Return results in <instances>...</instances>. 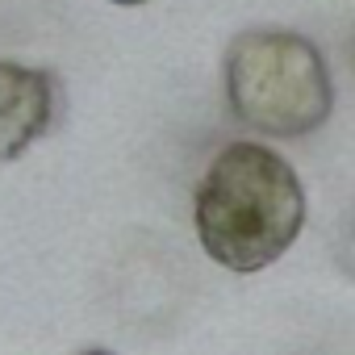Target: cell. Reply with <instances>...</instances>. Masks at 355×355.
Wrapping results in <instances>:
<instances>
[{
	"label": "cell",
	"instance_id": "cell-1",
	"mask_svg": "<svg viewBox=\"0 0 355 355\" xmlns=\"http://www.w3.org/2000/svg\"><path fill=\"white\" fill-rule=\"evenodd\" d=\"M193 226L214 263L251 276L297 243L305 226V189L284 155L239 138L205 167L193 197Z\"/></svg>",
	"mask_w": 355,
	"mask_h": 355
},
{
	"label": "cell",
	"instance_id": "cell-2",
	"mask_svg": "<svg viewBox=\"0 0 355 355\" xmlns=\"http://www.w3.org/2000/svg\"><path fill=\"white\" fill-rule=\"evenodd\" d=\"M226 101L239 121L272 138H305L326 125L334 88L322 51L293 30H251L226 51Z\"/></svg>",
	"mask_w": 355,
	"mask_h": 355
},
{
	"label": "cell",
	"instance_id": "cell-4",
	"mask_svg": "<svg viewBox=\"0 0 355 355\" xmlns=\"http://www.w3.org/2000/svg\"><path fill=\"white\" fill-rule=\"evenodd\" d=\"M338 263H343L347 276H355V209H351V218L343 226V239H338Z\"/></svg>",
	"mask_w": 355,
	"mask_h": 355
},
{
	"label": "cell",
	"instance_id": "cell-5",
	"mask_svg": "<svg viewBox=\"0 0 355 355\" xmlns=\"http://www.w3.org/2000/svg\"><path fill=\"white\" fill-rule=\"evenodd\" d=\"M109 5H125V9H134V5H146V0H109Z\"/></svg>",
	"mask_w": 355,
	"mask_h": 355
},
{
	"label": "cell",
	"instance_id": "cell-7",
	"mask_svg": "<svg viewBox=\"0 0 355 355\" xmlns=\"http://www.w3.org/2000/svg\"><path fill=\"white\" fill-rule=\"evenodd\" d=\"M351 59H355V42H351Z\"/></svg>",
	"mask_w": 355,
	"mask_h": 355
},
{
	"label": "cell",
	"instance_id": "cell-6",
	"mask_svg": "<svg viewBox=\"0 0 355 355\" xmlns=\"http://www.w3.org/2000/svg\"><path fill=\"white\" fill-rule=\"evenodd\" d=\"M88 355H109V351H88Z\"/></svg>",
	"mask_w": 355,
	"mask_h": 355
},
{
	"label": "cell",
	"instance_id": "cell-3",
	"mask_svg": "<svg viewBox=\"0 0 355 355\" xmlns=\"http://www.w3.org/2000/svg\"><path fill=\"white\" fill-rule=\"evenodd\" d=\"M59 113V88L51 71L0 59V163L21 159Z\"/></svg>",
	"mask_w": 355,
	"mask_h": 355
}]
</instances>
